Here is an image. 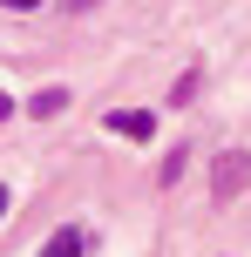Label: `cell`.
<instances>
[{
  "instance_id": "6da1fadb",
  "label": "cell",
  "mask_w": 251,
  "mask_h": 257,
  "mask_svg": "<svg viewBox=\"0 0 251 257\" xmlns=\"http://www.w3.org/2000/svg\"><path fill=\"white\" fill-rule=\"evenodd\" d=\"M211 176H217V196H238L244 183H251V156H244V149H224Z\"/></svg>"
},
{
  "instance_id": "7a4b0ae2",
  "label": "cell",
  "mask_w": 251,
  "mask_h": 257,
  "mask_svg": "<svg viewBox=\"0 0 251 257\" xmlns=\"http://www.w3.org/2000/svg\"><path fill=\"white\" fill-rule=\"evenodd\" d=\"M109 136L143 142V136H156V115H149V108H109Z\"/></svg>"
},
{
  "instance_id": "3957f363",
  "label": "cell",
  "mask_w": 251,
  "mask_h": 257,
  "mask_svg": "<svg viewBox=\"0 0 251 257\" xmlns=\"http://www.w3.org/2000/svg\"><path fill=\"white\" fill-rule=\"evenodd\" d=\"M41 257H81V230H54L41 244Z\"/></svg>"
},
{
  "instance_id": "277c9868",
  "label": "cell",
  "mask_w": 251,
  "mask_h": 257,
  "mask_svg": "<svg viewBox=\"0 0 251 257\" xmlns=\"http://www.w3.org/2000/svg\"><path fill=\"white\" fill-rule=\"evenodd\" d=\"M27 108H34V115H61V108H68V95H61V88H41Z\"/></svg>"
},
{
  "instance_id": "5b68a950",
  "label": "cell",
  "mask_w": 251,
  "mask_h": 257,
  "mask_svg": "<svg viewBox=\"0 0 251 257\" xmlns=\"http://www.w3.org/2000/svg\"><path fill=\"white\" fill-rule=\"evenodd\" d=\"M0 7H14V14H34V7H41V0H0Z\"/></svg>"
},
{
  "instance_id": "8992f818",
  "label": "cell",
  "mask_w": 251,
  "mask_h": 257,
  "mask_svg": "<svg viewBox=\"0 0 251 257\" xmlns=\"http://www.w3.org/2000/svg\"><path fill=\"white\" fill-rule=\"evenodd\" d=\"M7 115H14V95H0V122H7Z\"/></svg>"
},
{
  "instance_id": "52a82bcc",
  "label": "cell",
  "mask_w": 251,
  "mask_h": 257,
  "mask_svg": "<svg viewBox=\"0 0 251 257\" xmlns=\"http://www.w3.org/2000/svg\"><path fill=\"white\" fill-rule=\"evenodd\" d=\"M0 217H7V190H0Z\"/></svg>"
}]
</instances>
